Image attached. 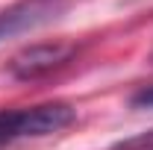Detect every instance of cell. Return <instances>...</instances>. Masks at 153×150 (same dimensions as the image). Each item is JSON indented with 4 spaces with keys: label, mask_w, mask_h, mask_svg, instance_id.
I'll use <instances>...</instances> for the list:
<instances>
[{
    "label": "cell",
    "mask_w": 153,
    "mask_h": 150,
    "mask_svg": "<svg viewBox=\"0 0 153 150\" xmlns=\"http://www.w3.org/2000/svg\"><path fill=\"white\" fill-rule=\"evenodd\" d=\"M47 15V6L44 3H21L15 9H9V12H0V38L12 36V33H18V30H27V27H33L38 21Z\"/></svg>",
    "instance_id": "cell-3"
},
{
    "label": "cell",
    "mask_w": 153,
    "mask_h": 150,
    "mask_svg": "<svg viewBox=\"0 0 153 150\" xmlns=\"http://www.w3.org/2000/svg\"><path fill=\"white\" fill-rule=\"evenodd\" d=\"M76 53L74 44L53 41V44H33L27 50H21L18 56L9 62V71L15 79H38V76L53 74L56 68L68 65L71 56Z\"/></svg>",
    "instance_id": "cell-2"
},
{
    "label": "cell",
    "mask_w": 153,
    "mask_h": 150,
    "mask_svg": "<svg viewBox=\"0 0 153 150\" xmlns=\"http://www.w3.org/2000/svg\"><path fill=\"white\" fill-rule=\"evenodd\" d=\"M130 103H133V106H141V109H153V85L141 88V91H135Z\"/></svg>",
    "instance_id": "cell-4"
},
{
    "label": "cell",
    "mask_w": 153,
    "mask_h": 150,
    "mask_svg": "<svg viewBox=\"0 0 153 150\" xmlns=\"http://www.w3.org/2000/svg\"><path fill=\"white\" fill-rule=\"evenodd\" d=\"M74 106L68 103H41L30 109H3L0 112V147H9L27 138H44L62 132L74 124Z\"/></svg>",
    "instance_id": "cell-1"
}]
</instances>
